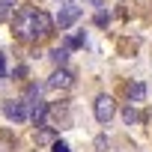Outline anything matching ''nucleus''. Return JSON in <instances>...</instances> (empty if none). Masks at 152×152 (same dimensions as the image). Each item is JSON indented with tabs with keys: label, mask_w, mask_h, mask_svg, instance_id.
Returning a JSON list of instances; mask_svg holds the SVG:
<instances>
[{
	"label": "nucleus",
	"mask_w": 152,
	"mask_h": 152,
	"mask_svg": "<svg viewBox=\"0 0 152 152\" xmlns=\"http://www.w3.org/2000/svg\"><path fill=\"white\" fill-rule=\"evenodd\" d=\"M33 12L36 9H18V15H15V36L18 39L33 42Z\"/></svg>",
	"instance_id": "obj_1"
},
{
	"label": "nucleus",
	"mask_w": 152,
	"mask_h": 152,
	"mask_svg": "<svg viewBox=\"0 0 152 152\" xmlns=\"http://www.w3.org/2000/svg\"><path fill=\"white\" fill-rule=\"evenodd\" d=\"M51 30H54V21H51V15H48V12H42V9H36V12H33V42L45 39Z\"/></svg>",
	"instance_id": "obj_2"
},
{
	"label": "nucleus",
	"mask_w": 152,
	"mask_h": 152,
	"mask_svg": "<svg viewBox=\"0 0 152 152\" xmlns=\"http://www.w3.org/2000/svg\"><path fill=\"white\" fill-rule=\"evenodd\" d=\"M78 18H81V6H78V3H63V9H60V15H57V27H60V30H69Z\"/></svg>",
	"instance_id": "obj_3"
},
{
	"label": "nucleus",
	"mask_w": 152,
	"mask_h": 152,
	"mask_svg": "<svg viewBox=\"0 0 152 152\" xmlns=\"http://www.w3.org/2000/svg\"><path fill=\"white\" fill-rule=\"evenodd\" d=\"M113 113H116V102H113L110 96H99V99H96V119H99V122H110Z\"/></svg>",
	"instance_id": "obj_4"
},
{
	"label": "nucleus",
	"mask_w": 152,
	"mask_h": 152,
	"mask_svg": "<svg viewBox=\"0 0 152 152\" xmlns=\"http://www.w3.org/2000/svg\"><path fill=\"white\" fill-rule=\"evenodd\" d=\"M72 84H75L72 72H69V69H63V66H60V69L51 75V78H48V87H51V90H69Z\"/></svg>",
	"instance_id": "obj_5"
},
{
	"label": "nucleus",
	"mask_w": 152,
	"mask_h": 152,
	"mask_svg": "<svg viewBox=\"0 0 152 152\" xmlns=\"http://www.w3.org/2000/svg\"><path fill=\"white\" fill-rule=\"evenodd\" d=\"M3 113H6L12 122H24V119H27V104H24V102H3Z\"/></svg>",
	"instance_id": "obj_6"
},
{
	"label": "nucleus",
	"mask_w": 152,
	"mask_h": 152,
	"mask_svg": "<svg viewBox=\"0 0 152 152\" xmlns=\"http://www.w3.org/2000/svg\"><path fill=\"white\" fill-rule=\"evenodd\" d=\"M27 119H33L36 125H45V119H48V104H45L42 99L30 102V110H27Z\"/></svg>",
	"instance_id": "obj_7"
},
{
	"label": "nucleus",
	"mask_w": 152,
	"mask_h": 152,
	"mask_svg": "<svg viewBox=\"0 0 152 152\" xmlns=\"http://www.w3.org/2000/svg\"><path fill=\"white\" fill-rule=\"evenodd\" d=\"M18 9V0H0V21L12 18V12Z\"/></svg>",
	"instance_id": "obj_8"
},
{
	"label": "nucleus",
	"mask_w": 152,
	"mask_h": 152,
	"mask_svg": "<svg viewBox=\"0 0 152 152\" xmlns=\"http://www.w3.org/2000/svg\"><path fill=\"white\" fill-rule=\"evenodd\" d=\"M128 99L143 102V99H146V84H140V81H137V84H131V87H128Z\"/></svg>",
	"instance_id": "obj_9"
},
{
	"label": "nucleus",
	"mask_w": 152,
	"mask_h": 152,
	"mask_svg": "<svg viewBox=\"0 0 152 152\" xmlns=\"http://www.w3.org/2000/svg\"><path fill=\"white\" fill-rule=\"evenodd\" d=\"M51 60H54L57 66H63V63L69 60V48H66V45H63V48H54V51H51Z\"/></svg>",
	"instance_id": "obj_10"
},
{
	"label": "nucleus",
	"mask_w": 152,
	"mask_h": 152,
	"mask_svg": "<svg viewBox=\"0 0 152 152\" xmlns=\"http://www.w3.org/2000/svg\"><path fill=\"white\" fill-rule=\"evenodd\" d=\"M122 119H125V122H128V125H134V122H140V113H137V110H134V107H131V104H128V107H125V110H122Z\"/></svg>",
	"instance_id": "obj_11"
},
{
	"label": "nucleus",
	"mask_w": 152,
	"mask_h": 152,
	"mask_svg": "<svg viewBox=\"0 0 152 152\" xmlns=\"http://www.w3.org/2000/svg\"><path fill=\"white\" fill-rule=\"evenodd\" d=\"M36 140H39V143H51V140H54V131H51V128H42V131L36 134Z\"/></svg>",
	"instance_id": "obj_12"
},
{
	"label": "nucleus",
	"mask_w": 152,
	"mask_h": 152,
	"mask_svg": "<svg viewBox=\"0 0 152 152\" xmlns=\"http://www.w3.org/2000/svg\"><path fill=\"white\" fill-rule=\"evenodd\" d=\"M51 149H54V152H72V149H69L63 140H54V146H51Z\"/></svg>",
	"instance_id": "obj_13"
},
{
	"label": "nucleus",
	"mask_w": 152,
	"mask_h": 152,
	"mask_svg": "<svg viewBox=\"0 0 152 152\" xmlns=\"http://www.w3.org/2000/svg\"><path fill=\"white\" fill-rule=\"evenodd\" d=\"M104 146H107V140L104 137H96V152H104Z\"/></svg>",
	"instance_id": "obj_14"
},
{
	"label": "nucleus",
	"mask_w": 152,
	"mask_h": 152,
	"mask_svg": "<svg viewBox=\"0 0 152 152\" xmlns=\"http://www.w3.org/2000/svg\"><path fill=\"white\" fill-rule=\"evenodd\" d=\"M96 24H99V27H104V24H107V15H104V12H99V15H96Z\"/></svg>",
	"instance_id": "obj_15"
},
{
	"label": "nucleus",
	"mask_w": 152,
	"mask_h": 152,
	"mask_svg": "<svg viewBox=\"0 0 152 152\" xmlns=\"http://www.w3.org/2000/svg\"><path fill=\"white\" fill-rule=\"evenodd\" d=\"M3 66H6V57H3V54H0V75H3Z\"/></svg>",
	"instance_id": "obj_16"
}]
</instances>
